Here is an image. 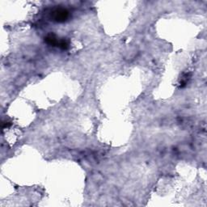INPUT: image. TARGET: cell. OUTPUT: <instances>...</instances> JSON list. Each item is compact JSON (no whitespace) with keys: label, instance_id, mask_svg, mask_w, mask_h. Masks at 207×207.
<instances>
[{"label":"cell","instance_id":"cell-1","mask_svg":"<svg viewBox=\"0 0 207 207\" xmlns=\"http://www.w3.org/2000/svg\"><path fill=\"white\" fill-rule=\"evenodd\" d=\"M69 16V12L66 10L62 9V8H58L55 9L52 12V17L54 20L57 22H64L66 21Z\"/></svg>","mask_w":207,"mask_h":207},{"label":"cell","instance_id":"cell-2","mask_svg":"<svg viewBox=\"0 0 207 207\" xmlns=\"http://www.w3.org/2000/svg\"><path fill=\"white\" fill-rule=\"evenodd\" d=\"M45 41L48 45H53V46H57L58 42H59V40L57 39L54 34H49L45 38Z\"/></svg>","mask_w":207,"mask_h":207},{"label":"cell","instance_id":"cell-3","mask_svg":"<svg viewBox=\"0 0 207 207\" xmlns=\"http://www.w3.org/2000/svg\"><path fill=\"white\" fill-rule=\"evenodd\" d=\"M59 48L62 49H67L69 48V41H66V39H62L59 40V42H58V45H57Z\"/></svg>","mask_w":207,"mask_h":207},{"label":"cell","instance_id":"cell-4","mask_svg":"<svg viewBox=\"0 0 207 207\" xmlns=\"http://www.w3.org/2000/svg\"><path fill=\"white\" fill-rule=\"evenodd\" d=\"M11 126V123H10V122H4V123H3V128L8 127V126Z\"/></svg>","mask_w":207,"mask_h":207}]
</instances>
